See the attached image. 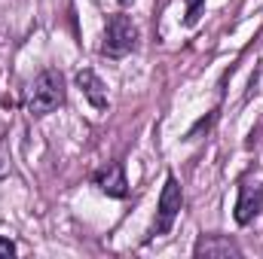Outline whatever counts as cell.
Wrapping results in <instances>:
<instances>
[{"instance_id": "3", "label": "cell", "mask_w": 263, "mask_h": 259, "mask_svg": "<svg viewBox=\"0 0 263 259\" xmlns=\"http://www.w3.org/2000/svg\"><path fill=\"white\" fill-rule=\"evenodd\" d=\"M181 207H184V189L178 183L175 174L165 177V186L159 192L156 201V217H153V226H150V238H162L175 229V220L181 217Z\"/></svg>"}, {"instance_id": "4", "label": "cell", "mask_w": 263, "mask_h": 259, "mask_svg": "<svg viewBox=\"0 0 263 259\" xmlns=\"http://www.w3.org/2000/svg\"><path fill=\"white\" fill-rule=\"evenodd\" d=\"M260 210H263V186L251 183V180H242L239 183V201H236V223L248 226L260 217Z\"/></svg>"}, {"instance_id": "7", "label": "cell", "mask_w": 263, "mask_h": 259, "mask_svg": "<svg viewBox=\"0 0 263 259\" xmlns=\"http://www.w3.org/2000/svg\"><path fill=\"white\" fill-rule=\"evenodd\" d=\"M193 253L196 256H242V247L230 235H202Z\"/></svg>"}, {"instance_id": "8", "label": "cell", "mask_w": 263, "mask_h": 259, "mask_svg": "<svg viewBox=\"0 0 263 259\" xmlns=\"http://www.w3.org/2000/svg\"><path fill=\"white\" fill-rule=\"evenodd\" d=\"M12 253H15V244H12L9 238L0 235V256H12Z\"/></svg>"}, {"instance_id": "6", "label": "cell", "mask_w": 263, "mask_h": 259, "mask_svg": "<svg viewBox=\"0 0 263 259\" xmlns=\"http://www.w3.org/2000/svg\"><path fill=\"white\" fill-rule=\"evenodd\" d=\"M77 89L83 92V98H86L95 110H107V89H104V82L98 79L95 70H89V67L77 70Z\"/></svg>"}, {"instance_id": "2", "label": "cell", "mask_w": 263, "mask_h": 259, "mask_svg": "<svg viewBox=\"0 0 263 259\" xmlns=\"http://www.w3.org/2000/svg\"><path fill=\"white\" fill-rule=\"evenodd\" d=\"M138 40H141V31H138V25L132 21V15L114 12V15H107V25H104L101 55L110 58V61H120V58H126L129 52L138 49Z\"/></svg>"}, {"instance_id": "1", "label": "cell", "mask_w": 263, "mask_h": 259, "mask_svg": "<svg viewBox=\"0 0 263 259\" xmlns=\"http://www.w3.org/2000/svg\"><path fill=\"white\" fill-rule=\"evenodd\" d=\"M67 98V89H65V76L62 70L55 67H46L34 76L31 89H28V98H25V107L31 116H46L52 110H59Z\"/></svg>"}, {"instance_id": "9", "label": "cell", "mask_w": 263, "mask_h": 259, "mask_svg": "<svg viewBox=\"0 0 263 259\" xmlns=\"http://www.w3.org/2000/svg\"><path fill=\"white\" fill-rule=\"evenodd\" d=\"M120 3H129V0H120Z\"/></svg>"}, {"instance_id": "5", "label": "cell", "mask_w": 263, "mask_h": 259, "mask_svg": "<svg viewBox=\"0 0 263 259\" xmlns=\"http://www.w3.org/2000/svg\"><path fill=\"white\" fill-rule=\"evenodd\" d=\"M92 183L107 195V198H126L129 195V180H126V168L120 162H110L104 168H98L92 174Z\"/></svg>"}]
</instances>
